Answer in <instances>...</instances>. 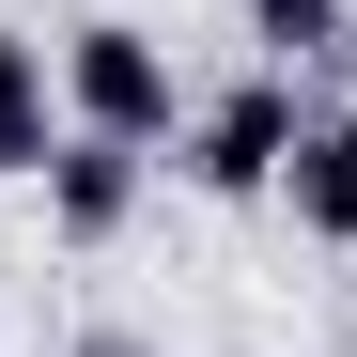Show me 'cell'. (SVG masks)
Instances as JSON below:
<instances>
[{"mask_svg":"<svg viewBox=\"0 0 357 357\" xmlns=\"http://www.w3.org/2000/svg\"><path fill=\"white\" fill-rule=\"evenodd\" d=\"M140 171H155V155H125V140H63L31 202H47V233H63V249H109V233L140 218Z\"/></svg>","mask_w":357,"mask_h":357,"instance_id":"3957f363","label":"cell"},{"mask_svg":"<svg viewBox=\"0 0 357 357\" xmlns=\"http://www.w3.org/2000/svg\"><path fill=\"white\" fill-rule=\"evenodd\" d=\"M295 218H311L326 249H357V93L311 109V140H295Z\"/></svg>","mask_w":357,"mask_h":357,"instance_id":"5b68a950","label":"cell"},{"mask_svg":"<svg viewBox=\"0 0 357 357\" xmlns=\"http://www.w3.org/2000/svg\"><path fill=\"white\" fill-rule=\"evenodd\" d=\"M78 357H155V342H125V326H93V342H78Z\"/></svg>","mask_w":357,"mask_h":357,"instance_id":"52a82bcc","label":"cell"},{"mask_svg":"<svg viewBox=\"0 0 357 357\" xmlns=\"http://www.w3.org/2000/svg\"><path fill=\"white\" fill-rule=\"evenodd\" d=\"M295 140H311V109H295V78L280 63H249V78H218V93H187V187L202 202H264V187H295Z\"/></svg>","mask_w":357,"mask_h":357,"instance_id":"7a4b0ae2","label":"cell"},{"mask_svg":"<svg viewBox=\"0 0 357 357\" xmlns=\"http://www.w3.org/2000/svg\"><path fill=\"white\" fill-rule=\"evenodd\" d=\"M342 31H357V0H249V47H264L280 78H295V63H326Z\"/></svg>","mask_w":357,"mask_h":357,"instance_id":"8992f818","label":"cell"},{"mask_svg":"<svg viewBox=\"0 0 357 357\" xmlns=\"http://www.w3.org/2000/svg\"><path fill=\"white\" fill-rule=\"evenodd\" d=\"M63 63H47V31H0V187H47V155H63Z\"/></svg>","mask_w":357,"mask_h":357,"instance_id":"277c9868","label":"cell"},{"mask_svg":"<svg viewBox=\"0 0 357 357\" xmlns=\"http://www.w3.org/2000/svg\"><path fill=\"white\" fill-rule=\"evenodd\" d=\"M47 63H63V125H78V140H125V155L187 140V78H171V47H155L140 16H78V31H47Z\"/></svg>","mask_w":357,"mask_h":357,"instance_id":"6da1fadb","label":"cell"}]
</instances>
